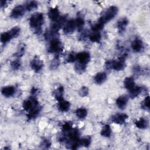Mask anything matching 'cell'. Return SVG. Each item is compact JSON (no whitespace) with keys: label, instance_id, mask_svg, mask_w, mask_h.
<instances>
[{"label":"cell","instance_id":"1","mask_svg":"<svg viewBox=\"0 0 150 150\" xmlns=\"http://www.w3.org/2000/svg\"><path fill=\"white\" fill-rule=\"evenodd\" d=\"M44 22L43 15L40 12L34 13L29 19L30 26L35 30L36 33L40 32L41 27Z\"/></svg>","mask_w":150,"mask_h":150},{"label":"cell","instance_id":"2","mask_svg":"<svg viewBox=\"0 0 150 150\" xmlns=\"http://www.w3.org/2000/svg\"><path fill=\"white\" fill-rule=\"evenodd\" d=\"M118 11V9L115 6H111L103 13L100 16L98 22L104 25L105 23L108 22L111 19L114 18L117 15Z\"/></svg>","mask_w":150,"mask_h":150},{"label":"cell","instance_id":"3","mask_svg":"<svg viewBox=\"0 0 150 150\" xmlns=\"http://www.w3.org/2000/svg\"><path fill=\"white\" fill-rule=\"evenodd\" d=\"M124 57H121L118 60H108L105 63V67L107 69H113L116 71H121L125 69L126 64Z\"/></svg>","mask_w":150,"mask_h":150},{"label":"cell","instance_id":"4","mask_svg":"<svg viewBox=\"0 0 150 150\" xmlns=\"http://www.w3.org/2000/svg\"><path fill=\"white\" fill-rule=\"evenodd\" d=\"M63 46L61 42L57 38H54L51 40L49 47L48 52L52 53H59L62 51Z\"/></svg>","mask_w":150,"mask_h":150},{"label":"cell","instance_id":"5","mask_svg":"<svg viewBox=\"0 0 150 150\" xmlns=\"http://www.w3.org/2000/svg\"><path fill=\"white\" fill-rule=\"evenodd\" d=\"M37 105H38V101L33 96L25 100L22 104L23 109L28 112Z\"/></svg>","mask_w":150,"mask_h":150},{"label":"cell","instance_id":"6","mask_svg":"<svg viewBox=\"0 0 150 150\" xmlns=\"http://www.w3.org/2000/svg\"><path fill=\"white\" fill-rule=\"evenodd\" d=\"M26 11V10L25 6L17 5L12 10L10 16L11 18H14V19L19 18L24 15Z\"/></svg>","mask_w":150,"mask_h":150},{"label":"cell","instance_id":"7","mask_svg":"<svg viewBox=\"0 0 150 150\" xmlns=\"http://www.w3.org/2000/svg\"><path fill=\"white\" fill-rule=\"evenodd\" d=\"M32 69L36 73L39 72L43 67V62L38 56H35L30 63Z\"/></svg>","mask_w":150,"mask_h":150},{"label":"cell","instance_id":"8","mask_svg":"<svg viewBox=\"0 0 150 150\" xmlns=\"http://www.w3.org/2000/svg\"><path fill=\"white\" fill-rule=\"evenodd\" d=\"M128 118V115L124 113H117L113 115L111 117L112 122L117 124L122 125L125 123L126 120Z\"/></svg>","mask_w":150,"mask_h":150},{"label":"cell","instance_id":"9","mask_svg":"<svg viewBox=\"0 0 150 150\" xmlns=\"http://www.w3.org/2000/svg\"><path fill=\"white\" fill-rule=\"evenodd\" d=\"M76 60H77L78 62L86 65L89 62L90 59V53L87 52H80L76 54Z\"/></svg>","mask_w":150,"mask_h":150},{"label":"cell","instance_id":"10","mask_svg":"<svg viewBox=\"0 0 150 150\" xmlns=\"http://www.w3.org/2000/svg\"><path fill=\"white\" fill-rule=\"evenodd\" d=\"M76 29L75 20L71 19L65 23L63 27V32L66 34L72 33Z\"/></svg>","mask_w":150,"mask_h":150},{"label":"cell","instance_id":"11","mask_svg":"<svg viewBox=\"0 0 150 150\" xmlns=\"http://www.w3.org/2000/svg\"><path fill=\"white\" fill-rule=\"evenodd\" d=\"M128 23V20L127 18H121L117 22V27L118 30V32L122 33L125 30L126 27Z\"/></svg>","mask_w":150,"mask_h":150},{"label":"cell","instance_id":"12","mask_svg":"<svg viewBox=\"0 0 150 150\" xmlns=\"http://www.w3.org/2000/svg\"><path fill=\"white\" fill-rule=\"evenodd\" d=\"M131 47L135 52H141L144 47L142 41L139 38L135 39L131 43Z\"/></svg>","mask_w":150,"mask_h":150},{"label":"cell","instance_id":"13","mask_svg":"<svg viewBox=\"0 0 150 150\" xmlns=\"http://www.w3.org/2000/svg\"><path fill=\"white\" fill-rule=\"evenodd\" d=\"M15 93V88L12 86H8L4 87L1 90V93L5 97H10Z\"/></svg>","mask_w":150,"mask_h":150},{"label":"cell","instance_id":"14","mask_svg":"<svg viewBox=\"0 0 150 150\" xmlns=\"http://www.w3.org/2000/svg\"><path fill=\"white\" fill-rule=\"evenodd\" d=\"M59 14V11L56 7L50 8L48 12L49 18L54 22H56L59 19V18L60 17Z\"/></svg>","mask_w":150,"mask_h":150},{"label":"cell","instance_id":"15","mask_svg":"<svg viewBox=\"0 0 150 150\" xmlns=\"http://www.w3.org/2000/svg\"><path fill=\"white\" fill-rule=\"evenodd\" d=\"M128 101V98L127 96H121L116 100V104L120 109L124 110L127 106Z\"/></svg>","mask_w":150,"mask_h":150},{"label":"cell","instance_id":"16","mask_svg":"<svg viewBox=\"0 0 150 150\" xmlns=\"http://www.w3.org/2000/svg\"><path fill=\"white\" fill-rule=\"evenodd\" d=\"M107 78V76L105 72H99L95 75L94 77V81L96 84H101L106 81Z\"/></svg>","mask_w":150,"mask_h":150},{"label":"cell","instance_id":"17","mask_svg":"<svg viewBox=\"0 0 150 150\" xmlns=\"http://www.w3.org/2000/svg\"><path fill=\"white\" fill-rule=\"evenodd\" d=\"M41 111V107L39 105L34 107L33 109H32L30 111L28 112V114L27 115V117L28 120H32L35 118L40 113Z\"/></svg>","mask_w":150,"mask_h":150},{"label":"cell","instance_id":"18","mask_svg":"<svg viewBox=\"0 0 150 150\" xmlns=\"http://www.w3.org/2000/svg\"><path fill=\"white\" fill-rule=\"evenodd\" d=\"M63 93H64V88L63 86H60L53 91V95L54 97L59 102L62 100H64Z\"/></svg>","mask_w":150,"mask_h":150},{"label":"cell","instance_id":"19","mask_svg":"<svg viewBox=\"0 0 150 150\" xmlns=\"http://www.w3.org/2000/svg\"><path fill=\"white\" fill-rule=\"evenodd\" d=\"M124 87L128 91L135 86V80L132 77H127L125 79L124 81Z\"/></svg>","mask_w":150,"mask_h":150},{"label":"cell","instance_id":"20","mask_svg":"<svg viewBox=\"0 0 150 150\" xmlns=\"http://www.w3.org/2000/svg\"><path fill=\"white\" fill-rule=\"evenodd\" d=\"M70 107V104L69 101L64 100H62L59 101L58 103V108L60 111L66 112L67 111Z\"/></svg>","mask_w":150,"mask_h":150},{"label":"cell","instance_id":"21","mask_svg":"<svg viewBox=\"0 0 150 150\" xmlns=\"http://www.w3.org/2000/svg\"><path fill=\"white\" fill-rule=\"evenodd\" d=\"M142 87L139 86H134L132 88L129 90V97L131 98H134L137 97L138 95H139L141 92L142 91Z\"/></svg>","mask_w":150,"mask_h":150},{"label":"cell","instance_id":"22","mask_svg":"<svg viewBox=\"0 0 150 150\" xmlns=\"http://www.w3.org/2000/svg\"><path fill=\"white\" fill-rule=\"evenodd\" d=\"M136 127L139 129H145L148 126V121L144 118H141L135 122Z\"/></svg>","mask_w":150,"mask_h":150},{"label":"cell","instance_id":"23","mask_svg":"<svg viewBox=\"0 0 150 150\" xmlns=\"http://www.w3.org/2000/svg\"><path fill=\"white\" fill-rule=\"evenodd\" d=\"M76 115L80 119H84L87 115V111L84 108H79L76 110Z\"/></svg>","mask_w":150,"mask_h":150},{"label":"cell","instance_id":"24","mask_svg":"<svg viewBox=\"0 0 150 150\" xmlns=\"http://www.w3.org/2000/svg\"><path fill=\"white\" fill-rule=\"evenodd\" d=\"M12 39V35L9 32V30L8 32H3L1 35V42L2 43H6L10 41Z\"/></svg>","mask_w":150,"mask_h":150},{"label":"cell","instance_id":"25","mask_svg":"<svg viewBox=\"0 0 150 150\" xmlns=\"http://www.w3.org/2000/svg\"><path fill=\"white\" fill-rule=\"evenodd\" d=\"M101 135L104 137H110L111 134V129L109 125H105L100 132Z\"/></svg>","mask_w":150,"mask_h":150},{"label":"cell","instance_id":"26","mask_svg":"<svg viewBox=\"0 0 150 150\" xmlns=\"http://www.w3.org/2000/svg\"><path fill=\"white\" fill-rule=\"evenodd\" d=\"M75 22H76V28L78 29L79 32L81 31L84 25V21L83 18L81 16H78L75 20Z\"/></svg>","mask_w":150,"mask_h":150},{"label":"cell","instance_id":"27","mask_svg":"<svg viewBox=\"0 0 150 150\" xmlns=\"http://www.w3.org/2000/svg\"><path fill=\"white\" fill-rule=\"evenodd\" d=\"M86 69V64H82L78 62L76 63L74 66L75 71L79 74H81L83 72H84Z\"/></svg>","mask_w":150,"mask_h":150},{"label":"cell","instance_id":"28","mask_svg":"<svg viewBox=\"0 0 150 150\" xmlns=\"http://www.w3.org/2000/svg\"><path fill=\"white\" fill-rule=\"evenodd\" d=\"M38 6V3L36 1H34L28 2L25 6L26 10L28 11H31L32 10H34L36 9Z\"/></svg>","mask_w":150,"mask_h":150},{"label":"cell","instance_id":"29","mask_svg":"<svg viewBox=\"0 0 150 150\" xmlns=\"http://www.w3.org/2000/svg\"><path fill=\"white\" fill-rule=\"evenodd\" d=\"M101 36L100 33L99 32H94V33H93L89 36V39L90 41H91L92 42H99L101 40Z\"/></svg>","mask_w":150,"mask_h":150},{"label":"cell","instance_id":"30","mask_svg":"<svg viewBox=\"0 0 150 150\" xmlns=\"http://www.w3.org/2000/svg\"><path fill=\"white\" fill-rule=\"evenodd\" d=\"M91 144V138L89 137L83 138L79 140V145L88 147Z\"/></svg>","mask_w":150,"mask_h":150},{"label":"cell","instance_id":"31","mask_svg":"<svg viewBox=\"0 0 150 150\" xmlns=\"http://www.w3.org/2000/svg\"><path fill=\"white\" fill-rule=\"evenodd\" d=\"M25 46L24 44H21L19 45L18 47V49L16 51V52L13 54L14 56L15 57H21L25 52Z\"/></svg>","mask_w":150,"mask_h":150},{"label":"cell","instance_id":"32","mask_svg":"<svg viewBox=\"0 0 150 150\" xmlns=\"http://www.w3.org/2000/svg\"><path fill=\"white\" fill-rule=\"evenodd\" d=\"M12 38H16L20 33L21 32V29L18 26H15L13 28H12L10 30H9Z\"/></svg>","mask_w":150,"mask_h":150},{"label":"cell","instance_id":"33","mask_svg":"<svg viewBox=\"0 0 150 150\" xmlns=\"http://www.w3.org/2000/svg\"><path fill=\"white\" fill-rule=\"evenodd\" d=\"M141 107L145 110H149V97L146 96L141 103Z\"/></svg>","mask_w":150,"mask_h":150},{"label":"cell","instance_id":"34","mask_svg":"<svg viewBox=\"0 0 150 150\" xmlns=\"http://www.w3.org/2000/svg\"><path fill=\"white\" fill-rule=\"evenodd\" d=\"M21 65V63L20 61L18 60H13L11 63V67L12 69L13 70H18L20 68Z\"/></svg>","mask_w":150,"mask_h":150},{"label":"cell","instance_id":"35","mask_svg":"<svg viewBox=\"0 0 150 150\" xmlns=\"http://www.w3.org/2000/svg\"><path fill=\"white\" fill-rule=\"evenodd\" d=\"M103 27H104V25L97 22V23L93 24V25L91 26V29L93 31L96 32H98V31L101 30L103 28Z\"/></svg>","mask_w":150,"mask_h":150},{"label":"cell","instance_id":"36","mask_svg":"<svg viewBox=\"0 0 150 150\" xmlns=\"http://www.w3.org/2000/svg\"><path fill=\"white\" fill-rule=\"evenodd\" d=\"M88 92H89V90L87 87L83 86L82 87L80 90H79V95L81 97H86L88 94Z\"/></svg>","mask_w":150,"mask_h":150},{"label":"cell","instance_id":"37","mask_svg":"<svg viewBox=\"0 0 150 150\" xmlns=\"http://www.w3.org/2000/svg\"><path fill=\"white\" fill-rule=\"evenodd\" d=\"M72 125L70 122H65L63 125H62V130L64 132H68L70 131L71 129H72Z\"/></svg>","mask_w":150,"mask_h":150},{"label":"cell","instance_id":"38","mask_svg":"<svg viewBox=\"0 0 150 150\" xmlns=\"http://www.w3.org/2000/svg\"><path fill=\"white\" fill-rule=\"evenodd\" d=\"M59 60L57 58H56L54 59L53 60H52L50 63V69H53V70H54L56 69L57 68V67L59 66Z\"/></svg>","mask_w":150,"mask_h":150},{"label":"cell","instance_id":"39","mask_svg":"<svg viewBox=\"0 0 150 150\" xmlns=\"http://www.w3.org/2000/svg\"><path fill=\"white\" fill-rule=\"evenodd\" d=\"M41 145H42V148H47L51 145V142L50 140H49L47 139H45L42 141Z\"/></svg>","mask_w":150,"mask_h":150},{"label":"cell","instance_id":"40","mask_svg":"<svg viewBox=\"0 0 150 150\" xmlns=\"http://www.w3.org/2000/svg\"><path fill=\"white\" fill-rule=\"evenodd\" d=\"M76 60V54H74L73 53H70L67 58V62L69 63H72Z\"/></svg>","mask_w":150,"mask_h":150},{"label":"cell","instance_id":"41","mask_svg":"<svg viewBox=\"0 0 150 150\" xmlns=\"http://www.w3.org/2000/svg\"><path fill=\"white\" fill-rule=\"evenodd\" d=\"M6 4V1H2V0L1 1V8H4V6H5Z\"/></svg>","mask_w":150,"mask_h":150}]
</instances>
